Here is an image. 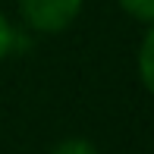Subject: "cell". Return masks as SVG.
Listing matches in <instances>:
<instances>
[{"label":"cell","instance_id":"6da1fadb","mask_svg":"<svg viewBox=\"0 0 154 154\" xmlns=\"http://www.w3.org/2000/svg\"><path fill=\"white\" fill-rule=\"evenodd\" d=\"M85 0H19V16L38 35H60L79 19Z\"/></svg>","mask_w":154,"mask_h":154},{"label":"cell","instance_id":"7a4b0ae2","mask_svg":"<svg viewBox=\"0 0 154 154\" xmlns=\"http://www.w3.org/2000/svg\"><path fill=\"white\" fill-rule=\"evenodd\" d=\"M138 79L145 91L154 97V22H148V32L138 44Z\"/></svg>","mask_w":154,"mask_h":154},{"label":"cell","instance_id":"3957f363","mask_svg":"<svg viewBox=\"0 0 154 154\" xmlns=\"http://www.w3.org/2000/svg\"><path fill=\"white\" fill-rule=\"evenodd\" d=\"M51 154H97V148H94V142H88L82 135H69V138L54 145Z\"/></svg>","mask_w":154,"mask_h":154},{"label":"cell","instance_id":"277c9868","mask_svg":"<svg viewBox=\"0 0 154 154\" xmlns=\"http://www.w3.org/2000/svg\"><path fill=\"white\" fill-rule=\"evenodd\" d=\"M126 16L138 19V22H154V0H116Z\"/></svg>","mask_w":154,"mask_h":154},{"label":"cell","instance_id":"5b68a950","mask_svg":"<svg viewBox=\"0 0 154 154\" xmlns=\"http://www.w3.org/2000/svg\"><path fill=\"white\" fill-rule=\"evenodd\" d=\"M13 47H16V29H13V22L6 19V13L0 10V63L13 54Z\"/></svg>","mask_w":154,"mask_h":154}]
</instances>
